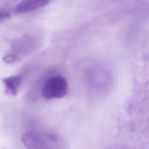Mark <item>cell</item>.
Listing matches in <instances>:
<instances>
[{
    "label": "cell",
    "mask_w": 149,
    "mask_h": 149,
    "mask_svg": "<svg viewBox=\"0 0 149 149\" xmlns=\"http://www.w3.org/2000/svg\"><path fill=\"white\" fill-rule=\"evenodd\" d=\"M22 75H15L3 79V83L6 87V93L10 95L17 94L21 84Z\"/></svg>",
    "instance_id": "obj_4"
},
{
    "label": "cell",
    "mask_w": 149,
    "mask_h": 149,
    "mask_svg": "<svg viewBox=\"0 0 149 149\" xmlns=\"http://www.w3.org/2000/svg\"><path fill=\"white\" fill-rule=\"evenodd\" d=\"M22 141L27 148H44V139L41 135L34 133H26L22 136Z\"/></svg>",
    "instance_id": "obj_3"
},
{
    "label": "cell",
    "mask_w": 149,
    "mask_h": 149,
    "mask_svg": "<svg viewBox=\"0 0 149 149\" xmlns=\"http://www.w3.org/2000/svg\"><path fill=\"white\" fill-rule=\"evenodd\" d=\"M17 60V56L14 54H8L3 58V61L6 63H11Z\"/></svg>",
    "instance_id": "obj_6"
},
{
    "label": "cell",
    "mask_w": 149,
    "mask_h": 149,
    "mask_svg": "<svg viewBox=\"0 0 149 149\" xmlns=\"http://www.w3.org/2000/svg\"><path fill=\"white\" fill-rule=\"evenodd\" d=\"M68 92V83L62 76H56L49 78L43 85L41 95L46 100L64 97Z\"/></svg>",
    "instance_id": "obj_1"
},
{
    "label": "cell",
    "mask_w": 149,
    "mask_h": 149,
    "mask_svg": "<svg viewBox=\"0 0 149 149\" xmlns=\"http://www.w3.org/2000/svg\"><path fill=\"white\" fill-rule=\"evenodd\" d=\"M51 0H24L19 3L15 8L17 13H25L36 10L47 5Z\"/></svg>",
    "instance_id": "obj_2"
},
{
    "label": "cell",
    "mask_w": 149,
    "mask_h": 149,
    "mask_svg": "<svg viewBox=\"0 0 149 149\" xmlns=\"http://www.w3.org/2000/svg\"><path fill=\"white\" fill-rule=\"evenodd\" d=\"M10 17V13L8 10L5 9H0V23L5 22Z\"/></svg>",
    "instance_id": "obj_5"
}]
</instances>
